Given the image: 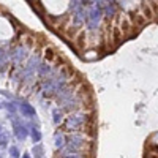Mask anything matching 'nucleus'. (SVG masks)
<instances>
[{
	"instance_id": "nucleus-1",
	"label": "nucleus",
	"mask_w": 158,
	"mask_h": 158,
	"mask_svg": "<svg viewBox=\"0 0 158 158\" xmlns=\"http://www.w3.org/2000/svg\"><path fill=\"white\" fill-rule=\"evenodd\" d=\"M22 109H24L27 114H33V112H35V111H33L32 107H30V106H27V105H22Z\"/></svg>"
},
{
	"instance_id": "nucleus-2",
	"label": "nucleus",
	"mask_w": 158,
	"mask_h": 158,
	"mask_svg": "<svg viewBox=\"0 0 158 158\" xmlns=\"http://www.w3.org/2000/svg\"><path fill=\"white\" fill-rule=\"evenodd\" d=\"M32 136H33V139H35V141H38V139H40V133H38V131H35V130L32 131Z\"/></svg>"
},
{
	"instance_id": "nucleus-3",
	"label": "nucleus",
	"mask_w": 158,
	"mask_h": 158,
	"mask_svg": "<svg viewBox=\"0 0 158 158\" xmlns=\"http://www.w3.org/2000/svg\"><path fill=\"white\" fill-rule=\"evenodd\" d=\"M11 153H13V158H18V150L16 149H11Z\"/></svg>"
}]
</instances>
